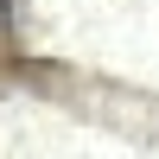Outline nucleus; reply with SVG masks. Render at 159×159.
Here are the masks:
<instances>
[{
	"label": "nucleus",
	"mask_w": 159,
	"mask_h": 159,
	"mask_svg": "<svg viewBox=\"0 0 159 159\" xmlns=\"http://www.w3.org/2000/svg\"><path fill=\"white\" fill-rule=\"evenodd\" d=\"M0 13H7V0H0Z\"/></svg>",
	"instance_id": "f257e3e1"
}]
</instances>
